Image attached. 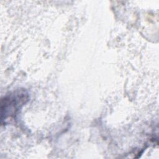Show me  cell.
I'll use <instances>...</instances> for the list:
<instances>
[{
    "label": "cell",
    "instance_id": "obj_1",
    "mask_svg": "<svg viewBox=\"0 0 159 159\" xmlns=\"http://www.w3.org/2000/svg\"><path fill=\"white\" fill-rule=\"evenodd\" d=\"M19 93L14 94L9 97H6L1 101V118L4 116V119L7 118L9 115L11 116L16 113V111L18 109L20 104L24 102V99H21L25 98V94L21 97Z\"/></svg>",
    "mask_w": 159,
    "mask_h": 159
}]
</instances>
